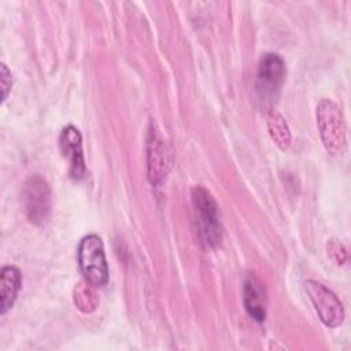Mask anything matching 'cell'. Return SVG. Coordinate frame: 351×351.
I'll return each mask as SVG.
<instances>
[{"label": "cell", "mask_w": 351, "mask_h": 351, "mask_svg": "<svg viewBox=\"0 0 351 351\" xmlns=\"http://www.w3.org/2000/svg\"><path fill=\"white\" fill-rule=\"evenodd\" d=\"M192 211L200 243L206 248L217 247L222 240L219 211L213 195L202 185L192 189Z\"/></svg>", "instance_id": "obj_1"}, {"label": "cell", "mask_w": 351, "mask_h": 351, "mask_svg": "<svg viewBox=\"0 0 351 351\" xmlns=\"http://www.w3.org/2000/svg\"><path fill=\"white\" fill-rule=\"evenodd\" d=\"M317 125L325 149L330 155H343L346 152V122L340 107L322 99L317 106Z\"/></svg>", "instance_id": "obj_2"}, {"label": "cell", "mask_w": 351, "mask_h": 351, "mask_svg": "<svg viewBox=\"0 0 351 351\" xmlns=\"http://www.w3.org/2000/svg\"><path fill=\"white\" fill-rule=\"evenodd\" d=\"M285 80V63L277 53H265L258 66L256 73V97L262 108L266 111L273 110L281 86Z\"/></svg>", "instance_id": "obj_3"}, {"label": "cell", "mask_w": 351, "mask_h": 351, "mask_svg": "<svg viewBox=\"0 0 351 351\" xmlns=\"http://www.w3.org/2000/svg\"><path fill=\"white\" fill-rule=\"evenodd\" d=\"M77 255L84 278L93 287H104L108 281V266L101 239L97 234L82 237Z\"/></svg>", "instance_id": "obj_4"}, {"label": "cell", "mask_w": 351, "mask_h": 351, "mask_svg": "<svg viewBox=\"0 0 351 351\" xmlns=\"http://www.w3.org/2000/svg\"><path fill=\"white\" fill-rule=\"evenodd\" d=\"M22 202L27 219L36 225L47 222L51 214V188L41 176H32L23 185Z\"/></svg>", "instance_id": "obj_5"}, {"label": "cell", "mask_w": 351, "mask_h": 351, "mask_svg": "<svg viewBox=\"0 0 351 351\" xmlns=\"http://www.w3.org/2000/svg\"><path fill=\"white\" fill-rule=\"evenodd\" d=\"M304 289L324 325L329 328L339 326L344 319V307L339 298L324 284L307 280Z\"/></svg>", "instance_id": "obj_6"}, {"label": "cell", "mask_w": 351, "mask_h": 351, "mask_svg": "<svg viewBox=\"0 0 351 351\" xmlns=\"http://www.w3.org/2000/svg\"><path fill=\"white\" fill-rule=\"evenodd\" d=\"M59 145L63 156L70 163V176L80 180L85 174V160L82 154V138L77 128L73 125L66 126L59 137Z\"/></svg>", "instance_id": "obj_7"}, {"label": "cell", "mask_w": 351, "mask_h": 351, "mask_svg": "<svg viewBox=\"0 0 351 351\" xmlns=\"http://www.w3.org/2000/svg\"><path fill=\"white\" fill-rule=\"evenodd\" d=\"M147 163H148V178L152 185H158L166 177L170 169V154L165 141L155 133L149 132L147 144Z\"/></svg>", "instance_id": "obj_8"}, {"label": "cell", "mask_w": 351, "mask_h": 351, "mask_svg": "<svg viewBox=\"0 0 351 351\" xmlns=\"http://www.w3.org/2000/svg\"><path fill=\"white\" fill-rule=\"evenodd\" d=\"M243 300L247 313L258 322L265 321L266 318V289L262 281L254 274L247 273L243 282Z\"/></svg>", "instance_id": "obj_9"}, {"label": "cell", "mask_w": 351, "mask_h": 351, "mask_svg": "<svg viewBox=\"0 0 351 351\" xmlns=\"http://www.w3.org/2000/svg\"><path fill=\"white\" fill-rule=\"evenodd\" d=\"M21 271L15 266H4L1 269L0 281V314H5L14 304L21 289Z\"/></svg>", "instance_id": "obj_10"}, {"label": "cell", "mask_w": 351, "mask_h": 351, "mask_svg": "<svg viewBox=\"0 0 351 351\" xmlns=\"http://www.w3.org/2000/svg\"><path fill=\"white\" fill-rule=\"evenodd\" d=\"M267 129L276 145L285 151L291 145V132L285 118L276 110L267 111Z\"/></svg>", "instance_id": "obj_11"}, {"label": "cell", "mask_w": 351, "mask_h": 351, "mask_svg": "<svg viewBox=\"0 0 351 351\" xmlns=\"http://www.w3.org/2000/svg\"><path fill=\"white\" fill-rule=\"evenodd\" d=\"M73 300L77 308L82 313H92L99 304V298L93 289V285L86 280L78 282L74 287Z\"/></svg>", "instance_id": "obj_12"}, {"label": "cell", "mask_w": 351, "mask_h": 351, "mask_svg": "<svg viewBox=\"0 0 351 351\" xmlns=\"http://www.w3.org/2000/svg\"><path fill=\"white\" fill-rule=\"evenodd\" d=\"M328 251H329L330 256L337 262V265H344L348 259L347 250L339 240H330L328 243Z\"/></svg>", "instance_id": "obj_13"}, {"label": "cell", "mask_w": 351, "mask_h": 351, "mask_svg": "<svg viewBox=\"0 0 351 351\" xmlns=\"http://www.w3.org/2000/svg\"><path fill=\"white\" fill-rule=\"evenodd\" d=\"M0 84H1V100L4 101L7 99V95L12 86V78H11V71L8 67L1 63L0 64Z\"/></svg>", "instance_id": "obj_14"}]
</instances>
